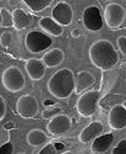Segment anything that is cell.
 Returning a JSON list of instances; mask_svg holds the SVG:
<instances>
[{"label": "cell", "instance_id": "cell-20", "mask_svg": "<svg viewBox=\"0 0 126 154\" xmlns=\"http://www.w3.org/2000/svg\"><path fill=\"white\" fill-rule=\"evenodd\" d=\"M52 0H23V4L33 12L45 10L49 5H52Z\"/></svg>", "mask_w": 126, "mask_h": 154}, {"label": "cell", "instance_id": "cell-13", "mask_svg": "<svg viewBox=\"0 0 126 154\" xmlns=\"http://www.w3.org/2000/svg\"><path fill=\"white\" fill-rule=\"evenodd\" d=\"M45 68L47 67L44 66L42 59L31 58L26 62V72H27L28 76L31 78V80H34V82H38V80L44 78Z\"/></svg>", "mask_w": 126, "mask_h": 154}, {"label": "cell", "instance_id": "cell-28", "mask_svg": "<svg viewBox=\"0 0 126 154\" xmlns=\"http://www.w3.org/2000/svg\"><path fill=\"white\" fill-rule=\"evenodd\" d=\"M5 116H6V102L4 97L0 95V121H3Z\"/></svg>", "mask_w": 126, "mask_h": 154}, {"label": "cell", "instance_id": "cell-24", "mask_svg": "<svg viewBox=\"0 0 126 154\" xmlns=\"http://www.w3.org/2000/svg\"><path fill=\"white\" fill-rule=\"evenodd\" d=\"M111 154H126V139H121L118 146L111 149Z\"/></svg>", "mask_w": 126, "mask_h": 154}, {"label": "cell", "instance_id": "cell-21", "mask_svg": "<svg viewBox=\"0 0 126 154\" xmlns=\"http://www.w3.org/2000/svg\"><path fill=\"white\" fill-rule=\"evenodd\" d=\"M0 15H1V26L4 27H14V19H12V12L7 9H0Z\"/></svg>", "mask_w": 126, "mask_h": 154}, {"label": "cell", "instance_id": "cell-29", "mask_svg": "<svg viewBox=\"0 0 126 154\" xmlns=\"http://www.w3.org/2000/svg\"><path fill=\"white\" fill-rule=\"evenodd\" d=\"M43 105H44V106H47V107H50V106H54V105H55V102H54V101H52V100H44Z\"/></svg>", "mask_w": 126, "mask_h": 154}, {"label": "cell", "instance_id": "cell-16", "mask_svg": "<svg viewBox=\"0 0 126 154\" xmlns=\"http://www.w3.org/2000/svg\"><path fill=\"white\" fill-rule=\"evenodd\" d=\"M64 59H65L64 51L60 48H53L43 56L42 62L44 63V66L47 68H55L64 62Z\"/></svg>", "mask_w": 126, "mask_h": 154}, {"label": "cell", "instance_id": "cell-11", "mask_svg": "<svg viewBox=\"0 0 126 154\" xmlns=\"http://www.w3.org/2000/svg\"><path fill=\"white\" fill-rule=\"evenodd\" d=\"M108 125L111 130L120 131L126 128V109L121 105H114L108 115Z\"/></svg>", "mask_w": 126, "mask_h": 154}, {"label": "cell", "instance_id": "cell-17", "mask_svg": "<svg viewBox=\"0 0 126 154\" xmlns=\"http://www.w3.org/2000/svg\"><path fill=\"white\" fill-rule=\"evenodd\" d=\"M113 140H114V136H113V133L102 134L100 137H98L97 139L93 140V143L91 146V152L96 153V154L105 153L111 147Z\"/></svg>", "mask_w": 126, "mask_h": 154}, {"label": "cell", "instance_id": "cell-3", "mask_svg": "<svg viewBox=\"0 0 126 154\" xmlns=\"http://www.w3.org/2000/svg\"><path fill=\"white\" fill-rule=\"evenodd\" d=\"M1 83L10 93H19L26 86V79L19 67H7L1 74Z\"/></svg>", "mask_w": 126, "mask_h": 154}, {"label": "cell", "instance_id": "cell-32", "mask_svg": "<svg viewBox=\"0 0 126 154\" xmlns=\"http://www.w3.org/2000/svg\"><path fill=\"white\" fill-rule=\"evenodd\" d=\"M122 106L126 109V101H124V102H122Z\"/></svg>", "mask_w": 126, "mask_h": 154}, {"label": "cell", "instance_id": "cell-6", "mask_svg": "<svg viewBox=\"0 0 126 154\" xmlns=\"http://www.w3.org/2000/svg\"><path fill=\"white\" fill-rule=\"evenodd\" d=\"M126 19V11L118 3H109L104 9V20L109 29H118Z\"/></svg>", "mask_w": 126, "mask_h": 154}, {"label": "cell", "instance_id": "cell-2", "mask_svg": "<svg viewBox=\"0 0 126 154\" xmlns=\"http://www.w3.org/2000/svg\"><path fill=\"white\" fill-rule=\"evenodd\" d=\"M75 75L70 68H62L55 72L48 80V90L58 99H67L75 91Z\"/></svg>", "mask_w": 126, "mask_h": 154}, {"label": "cell", "instance_id": "cell-19", "mask_svg": "<svg viewBox=\"0 0 126 154\" xmlns=\"http://www.w3.org/2000/svg\"><path fill=\"white\" fill-rule=\"evenodd\" d=\"M47 142H48V136L45 134L44 131L38 130V128L31 130L27 134V143L32 147H41Z\"/></svg>", "mask_w": 126, "mask_h": 154}, {"label": "cell", "instance_id": "cell-27", "mask_svg": "<svg viewBox=\"0 0 126 154\" xmlns=\"http://www.w3.org/2000/svg\"><path fill=\"white\" fill-rule=\"evenodd\" d=\"M12 152H14V146L11 142H7L0 147V154H12Z\"/></svg>", "mask_w": 126, "mask_h": 154}, {"label": "cell", "instance_id": "cell-8", "mask_svg": "<svg viewBox=\"0 0 126 154\" xmlns=\"http://www.w3.org/2000/svg\"><path fill=\"white\" fill-rule=\"evenodd\" d=\"M82 21L84 27L92 32H97L99 30H102L103 27V17H102V14H100V10L94 5L84 9L82 15Z\"/></svg>", "mask_w": 126, "mask_h": 154}, {"label": "cell", "instance_id": "cell-23", "mask_svg": "<svg viewBox=\"0 0 126 154\" xmlns=\"http://www.w3.org/2000/svg\"><path fill=\"white\" fill-rule=\"evenodd\" d=\"M11 41H12V35L9 31L3 32L1 36H0V45L3 47H9L11 45Z\"/></svg>", "mask_w": 126, "mask_h": 154}, {"label": "cell", "instance_id": "cell-4", "mask_svg": "<svg viewBox=\"0 0 126 154\" xmlns=\"http://www.w3.org/2000/svg\"><path fill=\"white\" fill-rule=\"evenodd\" d=\"M100 99V93L98 90H88L83 93L76 104L77 112L82 117H91L96 113L98 107V101Z\"/></svg>", "mask_w": 126, "mask_h": 154}, {"label": "cell", "instance_id": "cell-15", "mask_svg": "<svg viewBox=\"0 0 126 154\" xmlns=\"http://www.w3.org/2000/svg\"><path fill=\"white\" fill-rule=\"evenodd\" d=\"M12 19H14V29L16 31H22L24 29H28L33 22L32 15L23 11L22 9H15L12 11Z\"/></svg>", "mask_w": 126, "mask_h": 154}, {"label": "cell", "instance_id": "cell-5", "mask_svg": "<svg viewBox=\"0 0 126 154\" xmlns=\"http://www.w3.org/2000/svg\"><path fill=\"white\" fill-rule=\"evenodd\" d=\"M52 37L41 31H31L27 33L24 45L31 53H41L52 46Z\"/></svg>", "mask_w": 126, "mask_h": 154}, {"label": "cell", "instance_id": "cell-30", "mask_svg": "<svg viewBox=\"0 0 126 154\" xmlns=\"http://www.w3.org/2000/svg\"><path fill=\"white\" fill-rule=\"evenodd\" d=\"M71 35H72V37H79L80 36V31L79 30H72L71 31Z\"/></svg>", "mask_w": 126, "mask_h": 154}, {"label": "cell", "instance_id": "cell-31", "mask_svg": "<svg viewBox=\"0 0 126 154\" xmlns=\"http://www.w3.org/2000/svg\"><path fill=\"white\" fill-rule=\"evenodd\" d=\"M62 154H75L73 152H71V150H66V152H64Z\"/></svg>", "mask_w": 126, "mask_h": 154}, {"label": "cell", "instance_id": "cell-14", "mask_svg": "<svg viewBox=\"0 0 126 154\" xmlns=\"http://www.w3.org/2000/svg\"><path fill=\"white\" fill-rule=\"evenodd\" d=\"M75 83H76V86H75V93L76 94H81L82 91L87 90L94 85L96 83V78L94 75L88 72V70H81L77 73L76 79H75Z\"/></svg>", "mask_w": 126, "mask_h": 154}, {"label": "cell", "instance_id": "cell-9", "mask_svg": "<svg viewBox=\"0 0 126 154\" xmlns=\"http://www.w3.org/2000/svg\"><path fill=\"white\" fill-rule=\"evenodd\" d=\"M52 19L60 26H69L73 20L72 6L66 2H59L52 10Z\"/></svg>", "mask_w": 126, "mask_h": 154}, {"label": "cell", "instance_id": "cell-10", "mask_svg": "<svg viewBox=\"0 0 126 154\" xmlns=\"http://www.w3.org/2000/svg\"><path fill=\"white\" fill-rule=\"evenodd\" d=\"M72 126V120L70 116L65 113H60L54 119L49 120L47 125V130L48 132L52 134L53 137H59L61 134L66 133Z\"/></svg>", "mask_w": 126, "mask_h": 154}, {"label": "cell", "instance_id": "cell-7", "mask_svg": "<svg viewBox=\"0 0 126 154\" xmlns=\"http://www.w3.org/2000/svg\"><path fill=\"white\" fill-rule=\"evenodd\" d=\"M39 110V105L37 99L31 94H24L20 96L16 101V111L23 119L34 117Z\"/></svg>", "mask_w": 126, "mask_h": 154}, {"label": "cell", "instance_id": "cell-1", "mask_svg": "<svg viewBox=\"0 0 126 154\" xmlns=\"http://www.w3.org/2000/svg\"><path fill=\"white\" fill-rule=\"evenodd\" d=\"M88 56L93 66L103 72L115 67L119 62L116 49L108 40H98L92 43L88 51Z\"/></svg>", "mask_w": 126, "mask_h": 154}, {"label": "cell", "instance_id": "cell-12", "mask_svg": "<svg viewBox=\"0 0 126 154\" xmlns=\"http://www.w3.org/2000/svg\"><path fill=\"white\" fill-rule=\"evenodd\" d=\"M103 130H104L103 125L100 123V122H98V121L90 123L87 127H84L83 130L80 132V134H79L80 142H82V143L93 142L94 139H97L98 137L102 136Z\"/></svg>", "mask_w": 126, "mask_h": 154}, {"label": "cell", "instance_id": "cell-25", "mask_svg": "<svg viewBox=\"0 0 126 154\" xmlns=\"http://www.w3.org/2000/svg\"><path fill=\"white\" fill-rule=\"evenodd\" d=\"M56 147H55V143H49V144H45L39 152L38 154H56Z\"/></svg>", "mask_w": 126, "mask_h": 154}, {"label": "cell", "instance_id": "cell-26", "mask_svg": "<svg viewBox=\"0 0 126 154\" xmlns=\"http://www.w3.org/2000/svg\"><path fill=\"white\" fill-rule=\"evenodd\" d=\"M116 45H118V48L121 52V54H124L126 57V37L125 36H120L116 38Z\"/></svg>", "mask_w": 126, "mask_h": 154}, {"label": "cell", "instance_id": "cell-33", "mask_svg": "<svg viewBox=\"0 0 126 154\" xmlns=\"http://www.w3.org/2000/svg\"><path fill=\"white\" fill-rule=\"evenodd\" d=\"M0 26H1V15H0Z\"/></svg>", "mask_w": 126, "mask_h": 154}, {"label": "cell", "instance_id": "cell-22", "mask_svg": "<svg viewBox=\"0 0 126 154\" xmlns=\"http://www.w3.org/2000/svg\"><path fill=\"white\" fill-rule=\"evenodd\" d=\"M62 112V110L58 106H50V107H47L42 111V119L43 120H52L54 119L55 116L60 115Z\"/></svg>", "mask_w": 126, "mask_h": 154}, {"label": "cell", "instance_id": "cell-18", "mask_svg": "<svg viewBox=\"0 0 126 154\" xmlns=\"http://www.w3.org/2000/svg\"><path fill=\"white\" fill-rule=\"evenodd\" d=\"M39 27L48 35H52L54 37H59L64 33V29L58 22H55L52 17H43L39 20Z\"/></svg>", "mask_w": 126, "mask_h": 154}, {"label": "cell", "instance_id": "cell-34", "mask_svg": "<svg viewBox=\"0 0 126 154\" xmlns=\"http://www.w3.org/2000/svg\"><path fill=\"white\" fill-rule=\"evenodd\" d=\"M19 154H24V153H19Z\"/></svg>", "mask_w": 126, "mask_h": 154}]
</instances>
